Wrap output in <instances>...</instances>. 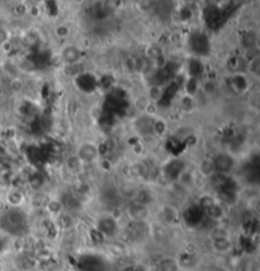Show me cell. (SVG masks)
Returning a JSON list of instances; mask_svg holds the SVG:
<instances>
[{"mask_svg":"<svg viewBox=\"0 0 260 271\" xmlns=\"http://www.w3.org/2000/svg\"><path fill=\"white\" fill-rule=\"evenodd\" d=\"M0 228L13 236H21L25 233L28 228L27 214L19 208L4 210L0 215Z\"/></svg>","mask_w":260,"mask_h":271,"instance_id":"6da1fadb","label":"cell"},{"mask_svg":"<svg viewBox=\"0 0 260 271\" xmlns=\"http://www.w3.org/2000/svg\"><path fill=\"white\" fill-rule=\"evenodd\" d=\"M233 9V6H225V8H220V6L211 5L206 6L205 9V22L208 25V28L211 29H217L221 28L225 23H226L227 19L230 18V10Z\"/></svg>","mask_w":260,"mask_h":271,"instance_id":"7a4b0ae2","label":"cell"},{"mask_svg":"<svg viewBox=\"0 0 260 271\" xmlns=\"http://www.w3.org/2000/svg\"><path fill=\"white\" fill-rule=\"evenodd\" d=\"M188 48L197 59L206 57L211 53V41L205 32L193 31L188 36Z\"/></svg>","mask_w":260,"mask_h":271,"instance_id":"3957f363","label":"cell"},{"mask_svg":"<svg viewBox=\"0 0 260 271\" xmlns=\"http://www.w3.org/2000/svg\"><path fill=\"white\" fill-rule=\"evenodd\" d=\"M212 160H213L214 172H217L218 175L229 176L230 172L233 171L234 167H235V159L230 153H217Z\"/></svg>","mask_w":260,"mask_h":271,"instance_id":"277c9868","label":"cell"},{"mask_svg":"<svg viewBox=\"0 0 260 271\" xmlns=\"http://www.w3.org/2000/svg\"><path fill=\"white\" fill-rule=\"evenodd\" d=\"M76 157L83 164H92V162L96 161L98 157H99V148H98L96 145L92 144V142H84V144L79 146Z\"/></svg>","mask_w":260,"mask_h":271,"instance_id":"5b68a950","label":"cell"},{"mask_svg":"<svg viewBox=\"0 0 260 271\" xmlns=\"http://www.w3.org/2000/svg\"><path fill=\"white\" fill-rule=\"evenodd\" d=\"M75 83L79 90L83 93H93L99 86V81L92 74H78L75 78Z\"/></svg>","mask_w":260,"mask_h":271,"instance_id":"8992f818","label":"cell"},{"mask_svg":"<svg viewBox=\"0 0 260 271\" xmlns=\"http://www.w3.org/2000/svg\"><path fill=\"white\" fill-rule=\"evenodd\" d=\"M186 164L180 159H173L164 166V175L167 180H177L182 176Z\"/></svg>","mask_w":260,"mask_h":271,"instance_id":"52a82bcc","label":"cell"},{"mask_svg":"<svg viewBox=\"0 0 260 271\" xmlns=\"http://www.w3.org/2000/svg\"><path fill=\"white\" fill-rule=\"evenodd\" d=\"M96 227H98V232L99 233L107 237L115 236L118 229L117 221L113 217H103V218H100Z\"/></svg>","mask_w":260,"mask_h":271,"instance_id":"ba28073f","label":"cell"},{"mask_svg":"<svg viewBox=\"0 0 260 271\" xmlns=\"http://www.w3.org/2000/svg\"><path fill=\"white\" fill-rule=\"evenodd\" d=\"M135 128L141 136H149L154 133V119L152 117L143 116L140 117L135 122Z\"/></svg>","mask_w":260,"mask_h":271,"instance_id":"9c48e42d","label":"cell"},{"mask_svg":"<svg viewBox=\"0 0 260 271\" xmlns=\"http://www.w3.org/2000/svg\"><path fill=\"white\" fill-rule=\"evenodd\" d=\"M61 59L68 65H76L81 59V51L76 46H66L61 51Z\"/></svg>","mask_w":260,"mask_h":271,"instance_id":"30bf717a","label":"cell"},{"mask_svg":"<svg viewBox=\"0 0 260 271\" xmlns=\"http://www.w3.org/2000/svg\"><path fill=\"white\" fill-rule=\"evenodd\" d=\"M178 90H179V85H178L175 81H171L170 84L166 86V89L161 93V97L158 102V105L159 104H160L161 106L169 105L174 100V98L177 97Z\"/></svg>","mask_w":260,"mask_h":271,"instance_id":"8fae6325","label":"cell"},{"mask_svg":"<svg viewBox=\"0 0 260 271\" xmlns=\"http://www.w3.org/2000/svg\"><path fill=\"white\" fill-rule=\"evenodd\" d=\"M127 214L133 222H143L147 215H149V209L147 207L140 206V204H136V203H132L127 209Z\"/></svg>","mask_w":260,"mask_h":271,"instance_id":"7c38bea8","label":"cell"},{"mask_svg":"<svg viewBox=\"0 0 260 271\" xmlns=\"http://www.w3.org/2000/svg\"><path fill=\"white\" fill-rule=\"evenodd\" d=\"M119 198H121V194H119L118 189L113 187L105 188L102 194V200L107 206H117L118 202H119Z\"/></svg>","mask_w":260,"mask_h":271,"instance_id":"4fadbf2b","label":"cell"},{"mask_svg":"<svg viewBox=\"0 0 260 271\" xmlns=\"http://www.w3.org/2000/svg\"><path fill=\"white\" fill-rule=\"evenodd\" d=\"M203 214H205V210L202 209V207L199 204H193V206L188 207L186 214H184V218L189 222V225L193 226V221H195V223H197L198 221H201Z\"/></svg>","mask_w":260,"mask_h":271,"instance_id":"5bb4252c","label":"cell"},{"mask_svg":"<svg viewBox=\"0 0 260 271\" xmlns=\"http://www.w3.org/2000/svg\"><path fill=\"white\" fill-rule=\"evenodd\" d=\"M203 70H205V66H203L201 60L197 59V57H192L188 61V72L192 79L199 78L203 74Z\"/></svg>","mask_w":260,"mask_h":271,"instance_id":"9a60e30c","label":"cell"},{"mask_svg":"<svg viewBox=\"0 0 260 271\" xmlns=\"http://www.w3.org/2000/svg\"><path fill=\"white\" fill-rule=\"evenodd\" d=\"M135 202L136 204H140V206H143V207H147L150 203L152 202L154 199V196H152L151 191L147 190V189H141V190H137L136 194H135Z\"/></svg>","mask_w":260,"mask_h":271,"instance_id":"2e32d148","label":"cell"},{"mask_svg":"<svg viewBox=\"0 0 260 271\" xmlns=\"http://www.w3.org/2000/svg\"><path fill=\"white\" fill-rule=\"evenodd\" d=\"M60 203H61L62 208L69 209V210H76V209L80 207L79 199L75 195H72V194H65V195L61 198Z\"/></svg>","mask_w":260,"mask_h":271,"instance_id":"e0dca14e","label":"cell"},{"mask_svg":"<svg viewBox=\"0 0 260 271\" xmlns=\"http://www.w3.org/2000/svg\"><path fill=\"white\" fill-rule=\"evenodd\" d=\"M206 213H207V215L210 217L211 219H218L222 217L223 214V210L222 208L220 207V204H217V203H211L210 206L206 207L205 209H203Z\"/></svg>","mask_w":260,"mask_h":271,"instance_id":"ac0fdd59","label":"cell"},{"mask_svg":"<svg viewBox=\"0 0 260 271\" xmlns=\"http://www.w3.org/2000/svg\"><path fill=\"white\" fill-rule=\"evenodd\" d=\"M199 171L202 172V175L205 176H211L214 172V166H213V160L212 159H203L199 162Z\"/></svg>","mask_w":260,"mask_h":271,"instance_id":"d6986e66","label":"cell"},{"mask_svg":"<svg viewBox=\"0 0 260 271\" xmlns=\"http://www.w3.org/2000/svg\"><path fill=\"white\" fill-rule=\"evenodd\" d=\"M178 261L174 259H163L159 264V271H179Z\"/></svg>","mask_w":260,"mask_h":271,"instance_id":"ffe728a7","label":"cell"},{"mask_svg":"<svg viewBox=\"0 0 260 271\" xmlns=\"http://www.w3.org/2000/svg\"><path fill=\"white\" fill-rule=\"evenodd\" d=\"M213 249L218 252H227L231 249V241L229 238H216L213 240Z\"/></svg>","mask_w":260,"mask_h":271,"instance_id":"44dd1931","label":"cell"},{"mask_svg":"<svg viewBox=\"0 0 260 271\" xmlns=\"http://www.w3.org/2000/svg\"><path fill=\"white\" fill-rule=\"evenodd\" d=\"M22 202H23V195L21 191L14 190L12 191V193H9V195H8V203L12 206V208H18Z\"/></svg>","mask_w":260,"mask_h":271,"instance_id":"7402d4cb","label":"cell"},{"mask_svg":"<svg viewBox=\"0 0 260 271\" xmlns=\"http://www.w3.org/2000/svg\"><path fill=\"white\" fill-rule=\"evenodd\" d=\"M81 165H83V162H81L76 156H72V157H70V159L68 160V167L69 170L72 172L80 171Z\"/></svg>","mask_w":260,"mask_h":271,"instance_id":"603a6c76","label":"cell"},{"mask_svg":"<svg viewBox=\"0 0 260 271\" xmlns=\"http://www.w3.org/2000/svg\"><path fill=\"white\" fill-rule=\"evenodd\" d=\"M166 131V125L163 119H154V132L158 133L159 136L164 134Z\"/></svg>","mask_w":260,"mask_h":271,"instance_id":"cb8c5ba5","label":"cell"},{"mask_svg":"<svg viewBox=\"0 0 260 271\" xmlns=\"http://www.w3.org/2000/svg\"><path fill=\"white\" fill-rule=\"evenodd\" d=\"M24 87V84L23 81L21 80L19 78H13L12 81H10V89H12L14 93H21Z\"/></svg>","mask_w":260,"mask_h":271,"instance_id":"d4e9b609","label":"cell"},{"mask_svg":"<svg viewBox=\"0 0 260 271\" xmlns=\"http://www.w3.org/2000/svg\"><path fill=\"white\" fill-rule=\"evenodd\" d=\"M147 57L152 60V61H158L161 57V51L159 50L158 47H150L149 50H147Z\"/></svg>","mask_w":260,"mask_h":271,"instance_id":"484cf974","label":"cell"},{"mask_svg":"<svg viewBox=\"0 0 260 271\" xmlns=\"http://www.w3.org/2000/svg\"><path fill=\"white\" fill-rule=\"evenodd\" d=\"M56 35L59 36L60 38H65V37H68V35H69V28H68V27H65V25H60L59 28L56 29Z\"/></svg>","mask_w":260,"mask_h":271,"instance_id":"4316f807","label":"cell"},{"mask_svg":"<svg viewBox=\"0 0 260 271\" xmlns=\"http://www.w3.org/2000/svg\"><path fill=\"white\" fill-rule=\"evenodd\" d=\"M14 13H16L17 16H24L25 13H27V8H25L24 5H22V4H18V5L14 6Z\"/></svg>","mask_w":260,"mask_h":271,"instance_id":"83f0119b","label":"cell"}]
</instances>
